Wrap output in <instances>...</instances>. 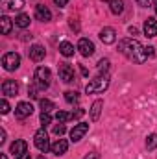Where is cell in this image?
Here are the masks:
<instances>
[{
	"label": "cell",
	"instance_id": "1",
	"mask_svg": "<svg viewBox=\"0 0 157 159\" xmlns=\"http://www.w3.org/2000/svg\"><path fill=\"white\" fill-rule=\"evenodd\" d=\"M118 50H120L129 61H133V63H144V61L148 59V56H146V46H142L137 39H131V37L120 41V43H118Z\"/></svg>",
	"mask_w": 157,
	"mask_h": 159
},
{
	"label": "cell",
	"instance_id": "2",
	"mask_svg": "<svg viewBox=\"0 0 157 159\" xmlns=\"http://www.w3.org/2000/svg\"><path fill=\"white\" fill-rule=\"evenodd\" d=\"M34 80H35V85L39 89H48L50 87V80H52V72L48 67H37L35 69V74H34Z\"/></svg>",
	"mask_w": 157,
	"mask_h": 159
},
{
	"label": "cell",
	"instance_id": "3",
	"mask_svg": "<svg viewBox=\"0 0 157 159\" xmlns=\"http://www.w3.org/2000/svg\"><path fill=\"white\" fill-rule=\"evenodd\" d=\"M109 87V76H98L96 80H92L91 83H87L85 93L92 94V93H104Z\"/></svg>",
	"mask_w": 157,
	"mask_h": 159
},
{
	"label": "cell",
	"instance_id": "4",
	"mask_svg": "<svg viewBox=\"0 0 157 159\" xmlns=\"http://www.w3.org/2000/svg\"><path fill=\"white\" fill-rule=\"evenodd\" d=\"M2 67L7 70V72H13L20 67V56L17 52H7L2 56Z\"/></svg>",
	"mask_w": 157,
	"mask_h": 159
},
{
	"label": "cell",
	"instance_id": "5",
	"mask_svg": "<svg viewBox=\"0 0 157 159\" xmlns=\"http://www.w3.org/2000/svg\"><path fill=\"white\" fill-rule=\"evenodd\" d=\"M34 144L37 146V150H39V152H43V154L50 150V146H52V144H50V141H48V133L44 131V128H43V129H39V131H35Z\"/></svg>",
	"mask_w": 157,
	"mask_h": 159
},
{
	"label": "cell",
	"instance_id": "6",
	"mask_svg": "<svg viewBox=\"0 0 157 159\" xmlns=\"http://www.w3.org/2000/svg\"><path fill=\"white\" fill-rule=\"evenodd\" d=\"M78 50L83 57H91L94 54V43L91 39H87V37H81L78 41Z\"/></svg>",
	"mask_w": 157,
	"mask_h": 159
},
{
	"label": "cell",
	"instance_id": "7",
	"mask_svg": "<svg viewBox=\"0 0 157 159\" xmlns=\"http://www.w3.org/2000/svg\"><path fill=\"white\" fill-rule=\"evenodd\" d=\"M87 131H89V124H87V122H79V124H76V126L70 129V141H72V143L81 141L83 135H85Z\"/></svg>",
	"mask_w": 157,
	"mask_h": 159
},
{
	"label": "cell",
	"instance_id": "8",
	"mask_svg": "<svg viewBox=\"0 0 157 159\" xmlns=\"http://www.w3.org/2000/svg\"><path fill=\"white\" fill-rule=\"evenodd\" d=\"M34 113V106L30 104V102H20L19 106H17V109H15V117L17 119H28L30 115Z\"/></svg>",
	"mask_w": 157,
	"mask_h": 159
},
{
	"label": "cell",
	"instance_id": "9",
	"mask_svg": "<svg viewBox=\"0 0 157 159\" xmlns=\"http://www.w3.org/2000/svg\"><path fill=\"white\" fill-rule=\"evenodd\" d=\"M9 152H11V154L15 156V159L20 157L22 154H26V152H28V143H26L24 139H19V141H15V143L11 144Z\"/></svg>",
	"mask_w": 157,
	"mask_h": 159
},
{
	"label": "cell",
	"instance_id": "10",
	"mask_svg": "<svg viewBox=\"0 0 157 159\" xmlns=\"http://www.w3.org/2000/svg\"><path fill=\"white\" fill-rule=\"evenodd\" d=\"M2 93L6 96H17L19 94V83L15 80H6L2 83Z\"/></svg>",
	"mask_w": 157,
	"mask_h": 159
},
{
	"label": "cell",
	"instance_id": "11",
	"mask_svg": "<svg viewBox=\"0 0 157 159\" xmlns=\"http://www.w3.org/2000/svg\"><path fill=\"white\" fill-rule=\"evenodd\" d=\"M142 30H144V35H146V37H155L157 35V19L148 17V19L144 20Z\"/></svg>",
	"mask_w": 157,
	"mask_h": 159
},
{
	"label": "cell",
	"instance_id": "12",
	"mask_svg": "<svg viewBox=\"0 0 157 159\" xmlns=\"http://www.w3.org/2000/svg\"><path fill=\"white\" fill-rule=\"evenodd\" d=\"M67 150H69V143H67L65 139H57V141L52 143V146H50V152L56 154V156H63V154H67Z\"/></svg>",
	"mask_w": 157,
	"mask_h": 159
},
{
	"label": "cell",
	"instance_id": "13",
	"mask_svg": "<svg viewBox=\"0 0 157 159\" xmlns=\"http://www.w3.org/2000/svg\"><path fill=\"white\" fill-rule=\"evenodd\" d=\"M59 78L63 80L65 83H70V81H74V69H72L70 65L63 63V65L59 67Z\"/></svg>",
	"mask_w": 157,
	"mask_h": 159
},
{
	"label": "cell",
	"instance_id": "14",
	"mask_svg": "<svg viewBox=\"0 0 157 159\" xmlns=\"http://www.w3.org/2000/svg\"><path fill=\"white\" fill-rule=\"evenodd\" d=\"M35 19L41 20V22H48V20L52 19V13H50V9H48L46 6L37 4V6H35Z\"/></svg>",
	"mask_w": 157,
	"mask_h": 159
},
{
	"label": "cell",
	"instance_id": "15",
	"mask_svg": "<svg viewBox=\"0 0 157 159\" xmlns=\"http://www.w3.org/2000/svg\"><path fill=\"white\" fill-rule=\"evenodd\" d=\"M100 39H102L104 44H113V43L117 41V32L107 26V28H104V30L100 32Z\"/></svg>",
	"mask_w": 157,
	"mask_h": 159
},
{
	"label": "cell",
	"instance_id": "16",
	"mask_svg": "<svg viewBox=\"0 0 157 159\" xmlns=\"http://www.w3.org/2000/svg\"><path fill=\"white\" fill-rule=\"evenodd\" d=\"M44 56H46L44 46H41V44H34V46L30 48V59H32V61H43Z\"/></svg>",
	"mask_w": 157,
	"mask_h": 159
},
{
	"label": "cell",
	"instance_id": "17",
	"mask_svg": "<svg viewBox=\"0 0 157 159\" xmlns=\"http://www.w3.org/2000/svg\"><path fill=\"white\" fill-rule=\"evenodd\" d=\"M2 7L9 11H19L24 7V0H2Z\"/></svg>",
	"mask_w": 157,
	"mask_h": 159
},
{
	"label": "cell",
	"instance_id": "18",
	"mask_svg": "<svg viewBox=\"0 0 157 159\" xmlns=\"http://www.w3.org/2000/svg\"><path fill=\"white\" fill-rule=\"evenodd\" d=\"M59 54H61V56H65V57L74 56V44H72V43H69V41L59 43Z\"/></svg>",
	"mask_w": 157,
	"mask_h": 159
},
{
	"label": "cell",
	"instance_id": "19",
	"mask_svg": "<svg viewBox=\"0 0 157 159\" xmlns=\"http://www.w3.org/2000/svg\"><path fill=\"white\" fill-rule=\"evenodd\" d=\"M102 107H104V102H102V100H96V102H94V104L91 106V119L94 120V122H96V120L100 119Z\"/></svg>",
	"mask_w": 157,
	"mask_h": 159
},
{
	"label": "cell",
	"instance_id": "20",
	"mask_svg": "<svg viewBox=\"0 0 157 159\" xmlns=\"http://www.w3.org/2000/svg\"><path fill=\"white\" fill-rule=\"evenodd\" d=\"M15 26H19V28H28L30 26V15H26V13H20V15H17L15 17Z\"/></svg>",
	"mask_w": 157,
	"mask_h": 159
},
{
	"label": "cell",
	"instance_id": "21",
	"mask_svg": "<svg viewBox=\"0 0 157 159\" xmlns=\"http://www.w3.org/2000/svg\"><path fill=\"white\" fill-rule=\"evenodd\" d=\"M0 30H2V35H7L11 32V19L9 17H6V15L0 17Z\"/></svg>",
	"mask_w": 157,
	"mask_h": 159
},
{
	"label": "cell",
	"instance_id": "22",
	"mask_svg": "<svg viewBox=\"0 0 157 159\" xmlns=\"http://www.w3.org/2000/svg\"><path fill=\"white\" fill-rule=\"evenodd\" d=\"M109 9L113 15H120L124 11V2L122 0H109Z\"/></svg>",
	"mask_w": 157,
	"mask_h": 159
},
{
	"label": "cell",
	"instance_id": "23",
	"mask_svg": "<svg viewBox=\"0 0 157 159\" xmlns=\"http://www.w3.org/2000/svg\"><path fill=\"white\" fill-rule=\"evenodd\" d=\"M109 59H100L98 61V74L100 76H107V72H109Z\"/></svg>",
	"mask_w": 157,
	"mask_h": 159
},
{
	"label": "cell",
	"instance_id": "24",
	"mask_svg": "<svg viewBox=\"0 0 157 159\" xmlns=\"http://www.w3.org/2000/svg\"><path fill=\"white\" fill-rule=\"evenodd\" d=\"M41 109H43V113H52L56 109V104L52 100H41Z\"/></svg>",
	"mask_w": 157,
	"mask_h": 159
},
{
	"label": "cell",
	"instance_id": "25",
	"mask_svg": "<svg viewBox=\"0 0 157 159\" xmlns=\"http://www.w3.org/2000/svg\"><path fill=\"white\" fill-rule=\"evenodd\" d=\"M146 148L148 150H157V133H152L146 137Z\"/></svg>",
	"mask_w": 157,
	"mask_h": 159
},
{
	"label": "cell",
	"instance_id": "26",
	"mask_svg": "<svg viewBox=\"0 0 157 159\" xmlns=\"http://www.w3.org/2000/svg\"><path fill=\"white\" fill-rule=\"evenodd\" d=\"M65 100H67L69 104H78L79 94L76 93V91H67V93H65Z\"/></svg>",
	"mask_w": 157,
	"mask_h": 159
},
{
	"label": "cell",
	"instance_id": "27",
	"mask_svg": "<svg viewBox=\"0 0 157 159\" xmlns=\"http://www.w3.org/2000/svg\"><path fill=\"white\" fill-rule=\"evenodd\" d=\"M56 119H57V122H67V120H70V113H67V111H57V113H56Z\"/></svg>",
	"mask_w": 157,
	"mask_h": 159
},
{
	"label": "cell",
	"instance_id": "28",
	"mask_svg": "<svg viewBox=\"0 0 157 159\" xmlns=\"http://www.w3.org/2000/svg\"><path fill=\"white\" fill-rule=\"evenodd\" d=\"M67 131V126H65V122H59L57 126H54V133L56 135H63Z\"/></svg>",
	"mask_w": 157,
	"mask_h": 159
},
{
	"label": "cell",
	"instance_id": "29",
	"mask_svg": "<svg viewBox=\"0 0 157 159\" xmlns=\"http://www.w3.org/2000/svg\"><path fill=\"white\" fill-rule=\"evenodd\" d=\"M0 113H2V115L9 113V104H7V100H6V98H4V100H0Z\"/></svg>",
	"mask_w": 157,
	"mask_h": 159
},
{
	"label": "cell",
	"instance_id": "30",
	"mask_svg": "<svg viewBox=\"0 0 157 159\" xmlns=\"http://www.w3.org/2000/svg\"><path fill=\"white\" fill-rule=\"evenodd\" d=\"M50 120H52L50 113H43V111H41V124H43V128H44V126H48V124H50Z\"/></svg>",
	"mask_w": 157,
	"mask_h": 159
},
{
	"label": "cell",
	"instance_id": "31",
	"mask_svg": "<svg viewBox=\"0 0 157 159\" xmlns=\"http://www.w3.org/2000/svg\"><path fill=\"white\" fill-rule=\"evenodd\" d=\"M83 115H85V109H81V107H78L76 111H72V113H70V119H72V120L76 119V120H78V119H81Z\"/></svg>",
	"mask_w": 157,
	"mask_h": 159
},
{
	"label": "cell",
	"instance_id": "32",
	"mask_svg": "<svg viewBox=\"0 0 157 159\" xmlns=\"http://www.w3.org/2000/svg\"><path fill=\"white\" fill-rule=\"evenodd\" d=\"M137 4H139V6H142V7H148V6H152V4H154V0H137Z\"/></svg>",
	"mask_w": 157,
	"mask_h": 159
},
{
	"label": "cell",
	"instance_id": "33",
	"mask_svg": "<svg viewBox=\"0 0 157 159\" xmlns=\"http://www.w3.org/2000/svg\"><path fill=\"white\" fill-rule=\"evenodd\" d=\"M154 50H155V48H154V46H146V56H148V57H152V56H154V54H155V52H154Z\"/></svg>",
	"mask_w": 157,
	"mask_h": 159
},
{
	"label": "cell",
	"instance_id": "34",
	"mask_svg": "<svg viewBox=\"0 0 157 159\" xmlns=\"http://www.w3.org/2000/svg\"><path fill=\"white\" fill-rule=\"evenodd\" d=\"M4 143H6V131L0 129V144H4Z\"/></svg>",
	"mask_w": 157,
	"mask_h": 159
},
{
	"label": "cell",
	"instance_id": "35",
	"mask_svg": "<svg viewBox=\"0 0 157 159\" xmlns=\"http://www.w3.org/2000/svg\"><path fill=\"white\" fill-rule=\"evenodd\" d=\"M28 93H30V96H32V98H37V91H35V87H32Z\"/></svg>",
	"mask_w": 157,
	"mask_h": 159
},
{
	"label": "cell",
	"instance_id": "36",
	"mask_svg": "<svg viewBox=\"0 0 157 159\" xmlns=\"http://www.w3.org/2000/svg\"><path fill=\"white\" fill-rule=\"evenodd\" d=\"M54 2H56L59 7H63V6H67V2H69V0H54Z\"/></svg>",
	"mask_w": 157,
	"mask_h": 159
},
{
	"label": "cell",
	"instance_id": "37",
	"mask_svg": "<svg viewBox=\"0 0 157 159\" xmlns=\"http://www.w3.org/2000/svg\"><path fill=\"white\" fill-rule=\"evenodd\" d=\"M70 28H74V30H79L78 22H74V19H70Z\"/></svg>",
	"mask_w": 157,
	"mask_h": 159
},
{
	"label": "cell",
	"instance_id": "38",
	"mask_svg": "<svg viewBox=\"0 0 157 159\" xmlns=\"http://www.w3.org/2000/svg\"><path fill=\"white\" fill-rule=\"evenodd\" d=\"M17 159H30V154H28V152H26V154H22V156H20V157H17Z\"/></svg>",
	"mask_w": 157,
	"mask_h": 159
},
{
	"label": "cell",
	"instance_id": "39",
	"mask_svg": "<svg viewBox=\"0 0 157 159\" xmlns=\"http://www.w3.org/2000/svg\"><path fill=\"white\" fill-rule=\"evenodd\" d=\"M85 159H98V154H92V156H87Z\"/></svg>",
	"mask_w": 157,
	"mask_h": 159
},
{
	"label": "cell",
	"instance_id": "40",
	"mask_svg": "<svg viewBox=\"0 0 157 159\" xmlns=\"http://www.w3.org/2000/svg\"><path fill=\"white\" fill-rule=\"evenodd\" d=\"M0 159H7V156H6V154H2V156H0Z\"/></svg>",
	"mask_w": 157,
	"mask_h": 159
},
{
	"label": "cell",
	"instance_id": "41",
	"mask_svg": "<svg viewBox=\"0 0 157 159\" xmlns=\"http://www.w3.org/2000/svg\"><path fill=\"white\" fill-rule=\"evenodd\" d=\"M39 159H46V157H44V156H41V157H39Z\"/></svg>",
	"mask_w": 157,
	"mask_h": 159
},
{
	"label": "cell",
	"instance_id": "42",
	"mask_svg": "<svg viewBox=\"0 0 157 159\" xmlns=\"http://www.w3.org/2000/svg\"><path fill=\"white\" fill-rule=\"evenodd\" d=\"M155 13H157V2H155Z\"/></svg>",
	"mask_w": 157,
	"mask_h": 159
},
{
	"label": "cell",
	"instance_id": "43",
	"mask_svg": "<svg viewBox=\"0 0 157 159\" xmlns=\"http://www.w3.org/2000/svg\"><path fill=\"white\" fill-rule=\"evenodd\" d=\"M107 2H109V0H107Z\"/></svg>",
	"mask_w": 157,
	"mask_h": 159
}]
</instances>
